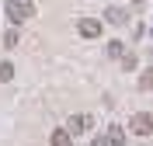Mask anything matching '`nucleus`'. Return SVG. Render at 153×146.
<instances>
[{"instance_id":"423d86ee","label":"nucleus","mask_w":153,"mask_h":146,"mask_svg":"<svg viewBox=\"0 0 153 146\" xmlns=\"http://www.w3.org/2000/svg\"><path fill=\"white\" fill-rule=\"evenodd\" d=\"M125 18H129V14H125L122 7H108L105 10V21H111V24H125Z\"/></svg>"},{"instance_id":"1a4fd4ad","label":"nucleus","mask_w":153,"mask_h":146,"mask_svg":"<svg viewBox=\"0 0 153 146\" xmlns=\"http://www.w3.org/2000/svg\"><path fill=\"white\" fill-rule=\"evenodd\" d=\"M10 77H14V63H0V80L7 84Z\"/></svg>"},{"instance_id":"20e7f679","label":"nucleus","mask_w":153,"mask_h":146,"mask_svg":"<svg viewBox=\"0 0 153 146\" xmlns=\"http://www.w3.org/2000/svg\"><path fill=\"white\" fill-rule=\"evenodd\" d=\"M91 125H94V118H91V115H73V118H70V122H66L70 136H84V132H87V129H91Z\"/></svg>"},{"instance_id":"f03ea898","label":"nucleus","mask_w":153,"mask_h":146,"mask_svg":"<svg viewBox=\"0 0 153 146\" xmlns=\"http://www.w3.org/2000/svg\"><path fill=\"white\" fill-rule=\"evenodd\" d=\"M129 129H132L136 136H150V132H153V115H150V111H139V115H132Z\"/></svg>"},{"instance_id":"f8f14e48","label":"nucleus","mask_w":153,"mask_h":146,"mask_svg":"<svg viewBox=\"0 0 153 146\" xmlns=\"http://www.w3.org/2000/svg\"><path fill=\"white\" fill-rule=\"evenodd\" d=\"M136 66V56L132 52H122V70H132Z\"/></svg>"},{"instance_id":"7ed1b4c3","label":"nucleus","mask_w":153,"mask_h":146,"mask_svg":"<svg viewBox=\"0 0 153 146\" xmlns=\"http://www.w3.org/2000/svg\"><path fill=\"white\" fill-rule=\"evenodd\" d=\"M76 31H80L84 39H101V21H94V18H80V21H76Z\"/></svg>"},{"instance_id":"9d476101","label":"nucleus","mask_w":153,"mask_h":146,"mask_svg":"<svg viewBox=\"0 0 153 146\" xmlns=\"http://www.w3.org/2000/svg\"><path fill=\"white\" fill-rule=\"evenodd\" d=\"M122 52H125V49H122V42H108V56H111V59H118Z\"/></svg>"},{"instance_id":"6e6552de","label":"nucleus","mask_w":153,"mask_h":146,"mask_svg":"<svg viewBox=\"0 0 153 146\" xmlns=\"http://www.w3.org/2000/svg\"><path fill=\"white\" fill-rule=\"evenodd\" d=\"M150 87H153V66L146 70L143 77H139V90H150Z\"/></svg>"},{"instance_id":"4468645a","label":"nucleus","mask_w":153,"mask_h":146,"mask_svg":"<svg viewBox=\"0 0 153 146\" xmlns=\"http://www.w3.org/2000/svg\"><path fill=\"white\" fill-rule=\"evenodd\" d=\"M150 59H153V52H150Z\"/></svg>"},{"instance_id":"2eb2a0df","label":"nucleus","mask_w":153,"mask_h":146,"mask_svg":"<svg viewBox=\"0 0 153 146\" xmlns=\"http://www.w3.org/2000/svg\"><path fill=\"white\" fill-rule=\"evenodd\" d=\"M136 4H139V0H136Z\"/></svg>"},{"instance_id":"9b49d317","label":"nucleus","mask_w":153,"mask_h":146,"mask_svg":"<svg viewBox=\"0 0 153 146\" xmlns=\"http://www.w3.org/2000/svg\"><path fill=\"white\" fill-rule=\"evenodd\" d=\"M18 39H21V35H18L14 28H10L7 35H4V45H7V49H14V45H18Z\"/></svg>"},{"instance_id":"f257e3e1","label":"nucleus","mask_w":153,"mask_h":146,"mask_svg":"<svg viewBox=\"0 0 153 146\" xmlns=\"http://www.w3.org/2000/svg\"><path fill=\"white\" fill-rule=\"evenodd\" d=\"M31 14H35V7H31L28 0H7V18L18 24V21H28Z\"/></svg>"},{"instance_id":"39448f33","label":"nucleus","mask_w":153,"mask_h":146,"mask_svg":"<svg viewBox=\"0 0 153 146\" xmlns=\"http://www.w3.org/2000/svg\"><path fill=\"white\" fill-rule=\"evenodd\" d=\"M52 146H73V136H70V129H56L52 136H49Z\"/></svg>"},{"instance_id":"0eeeda50","label":"nucleus","mask_w":153,"mask_h":146,"mask_svg":"<svg viewBox=\"0 0 153 146\" xmlns=\"http://www.w3.org/2000/svg\"><path fill=\"white\" fill-rule=\"evenodd\" d=\"M108 143H111V146H125V132L118 125H111V129H108Z\"/></svg>"},{"instance_id":"ddd939ff","label":"nucleus","mask_w":153,"mask_h":146,"mask_svg":"<svg viewBox=\"0 0 153 146\" xmlns=\"http://www.w3.org/2000/svg\"><path fill=\"white\" fill-rule=\"evenodd\" d=\"M91 146H111V143H108V136H94V143H91Z\"/></svg>"}]
</instances>
